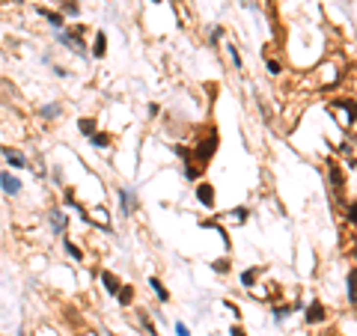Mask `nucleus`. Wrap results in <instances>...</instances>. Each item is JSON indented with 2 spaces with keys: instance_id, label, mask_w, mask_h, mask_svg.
<instances>
[{
  "instance_id": "15",
  "label": "nucleus",
  "mask_w": 357,
  "mask_h": 336,
  "mask_svg": "<svg viewBox=\"0 0 357 336\" xmlns=\"http://www.w3.org/2000/svg\"><path fill=\"white\" fill-rule=\"evenodd\" d=\"M119 202H122V211H125V214H131V211H134V197H128V191H125V188H119Z\"/></svg>"
},
{
  "instance_id": "23",
  "label": "nucleus",
  "mask_w": 357,
  "mask_h": 336,
  "mask_svg": "<svg viewBox=\"0 0 357 336\" xmlns=\"http://www.w3.org/2000/svg\"><path fill=\"white\" fill-rule=\"evenodd\" d=\"M60 113V104H48V107H42V116H57Z\"/></svg>"
},
{
  "instance_id": "17",
  "label": "nucleus",
  "mask_w": 357,
  "mask_h": 336,
  "mask_svg": "<svg viewBox=\"0 0 357 336\" xmlns=\"http://www.w3.org/2000/svg\"><path fill=\"white\" fill-rule=\"evenodd\" d=\"M51 226H54V232L66 229V214L63 211H51Z\"/></svg>"
},
{
  "instance_id": "8",
  "label": "nucleus",
  "mask_w": 357,
  "mask_h": 336,
  "mask_svg": "<svg viewBox=\"0 0 357 336\" xmlns=\"http://www.w3.org/2000/svg\"><path fill=\"white\" fill-rule=\"evenodd\" d=\"M101 286L107 289V294H116L122 283H119V277H116V274H111V271H104V274H101Z\"/></svg>"
},
{
  "instance_id": "20",
  "label": "nucleus",
  "mask_w": 357,
  "mask_h": 336,
  "mask_svg": "<svg viewBox=\"0 0 357 336\" xmlns=\"http://www.w3.org/2000/svg\"><path fill=\"white\" fill-rule=\"evenodd\" d=\"M345 217H348V223H354V226H357V200L345 208Z\"/></svg>"
},
{
  "instance_id": "16",
  "label": "nucleus",
  "mask_w": 357,
  "mask_h": 336,
  "mask_svg": "<svg viewBox=\"0 0 357 336\" xmlns=\"http://www.w3.org/2000/svg\"><path fill=\"white\" fill-rule=\"evenodd\" d=\"M92 54H95V57H104V54H107V39H104V33H98V36H95Z\"/></svg>"
},
{
  "instance_id": "9",
  "label": "nucleus",
  "mask_w": 357,
  "mask_h": 336,
  "mask_svg": "<svg viewBox=\"0 0 357 336\" xmlns=\"http://www.w3.org/2000/svg\"><path fill=\"white\" fill-rule=\"evenodd\" d=\"M3 158L9 161V167H18V170L27 167V158H24L21 152H15V149H3Z\"/></svg>"
},
{
  "instance_id": "2",
  "label": "nucleus",
  "mask_w": 357,
  "mask_h": 336,
  "mask_svg": "<svg viewBox=\"0 0 357 336\" xmlns=\"http://www.w3.org/2000/svg\"><path fill=\"white\" fill-rule=\"evenodd\" d=\"M214 152H218V131L211 128V131H208V137L197 143V161H202V164H205Z\"/></svg>"
},
{
  "instance_id": "4",
  "label": "nucleus",
  "mask_w": 357,
  "mask_h": 336,
  "mask_svg": "<svg viewBox=\"0 0 357 336\" xmlns=\"http://www.w3.org/2000/svg\"><path fill=\"white\" fill-rule=\"evenodd\" d=\"M197 200H200L205 208H211V205H214V188H211L208 181H200V184H197Z\"/></svg>"
},
{
  "instance_id": "11",
  "label": "nucleus",
  "mask_w": 357,
  "mask_h": 336,
  "mask_svg": "<svg viewBox=\"0 0 357 336\" xmlns=\"http://www.w3.org/2000/svg\"><path fill=\"white\" fill-rule=\"evenodd\" d=\"M149 286H152V291H155V294H158V297H161V301H164V304H167V301H170V291H167V289H164V283H161V280H158V277H152V280H149Z\"/></svg>"
},
{
  "instance_id": "30",
  "label": "nucleus",
  "mask_w": 357,
  "mask_h": 336,
  "mask_svg": "<svg viewBox=\"0 0 357 336\" xmlns=\"http://www.w3.org/2000/svg\"><path fill=\"white\" fill-rule=\"evenodd\" d=\"M158 113H161V107H158V104H149V116H152V119H155V116H158Z\"/></svg>"
},
{
  "instance_id": "7",
  "label": "nucleus",
  "mask_w": 357,
  "mask_h": 336,
  "mask_svg": "<svg viewBox=\"0 0 357 336\" xmlns=\"http://www.w3.org/2000/svg\"><path fill=\"white\" fill-rule=\"evenodd\" d=\"M321 318H325V307H321V301H312L307 307V324H318Z\"/></svg>"
},
{
  "instance_id": "27",
  "label": "nucleus",
  "mask_w": 357,
  "mask_h": 336,
  "mask_svg": "<svg viewBox=\"0 0 357 336\" xmlns=\"http://www.w3.org/2000/svg\"><path fill=\"white\" fill-rule=\"evenodd\" d=\"M176 333H178V336H191V333H188V327H185L182 321H178V324H176Z\"/></svg>"
},
{
  "instance_id": "25",
  "label": "nucleus",
  "mask_w": 357,
  "mask_h": 336,
  "mask_svg": "<svg viewBox=\"0 0 357 336\" xmlns=\"http://www.w3.org/2000/svg\"><path fill=\"white\" fill-rule=\"evenodd\" d=\"M226 51H229V57H232V63H235V66L241 68V57H238V51H235L232 45H226Z\"/></svg>"
},
{
  "instance_id": "24",
  "label": "nucleus",
  "mask_w": 357,
  "mask_h": 336,
  "mask_svg": "<svg viewBox=\"0 0 357 336\" xmlns=\"http://www.w3.org/2000/svg\"><path fill=\"white\" fill-rule=\"evenodd\" d=\"M211 268L218 271V274H226V271H229V262H226V259H221V262H214Z\"/></svg>"
},
{
  "instance_id": "10",
  "label": "nucleus",
  "mask_w": 357,
  "mask_h": 336,
  "mask_svg": "<svg viewBox=\"0 0 357 336\" xmlns=\"http://www.w3.org/2000/svg\"><path fill=\"white\" fill-rule=\"evenodd\" d=\"M345 283H348V301H351V304H357V268H351V271H348Z\"/></svg>"
},
{
  "instance_id": "31",
  "label": "nucleus",
  "mask_w": 357,
  "mask_h": 336,
  "mask_svg": "<svg viewBox=\"0 0 357 336\" xmlns=\"http://www.w3.org/2000/svg\"><path fill=\"white\" fill-rule=\"evenodd\" d=\"M229 333H232V336H244V330H241V327H238V324H235V327H232V330H229Z\"/></svg>"
},
{
  "instance_id": "3",
  "label": "nucleus",
  "mask_w": 357,
  "mask_h": 336,
  "mask_svg": "<svg viewBox=\"0 0 357 336\" xmlns=\"http://www.w3.org/2000/svg\"><path fill=\"white\" fill-rule=\"evenodd\" d=\"M331 107H334V110H345V113H348V119H345V122H348V125L357 119V101H354V98H334V101H331Z\"/></svg>"
},
{
  "instance_id": "26",
  "label": "nucleus",
  "mask_w": 357,
  "mask_h": 336,
  "mask_svg": "<svg viewBox=\"0 0 357 336\" xmlns=\"http://www.w3.org/2000/svg\"><path fill=\"white\" fill-rule=\"evenodd\" d=\"M268 71H271V74H280V71H283V66H280L277 60H268Z\"/></svg>"
},
{
  "instance_id": "32",
  "label": "nucleus",
  "mask_w": 357,
  "mask_h": 336,
  "mask_svg": "<svg viewBox=\"0 0 357 336\" xmlns=\"http://www.w3.org/2000/svg\"><path fill=\"white\" fill-rule=\"evenodd\" d=\"M354 259H357V244H354Z\"/></svg>"
},
{
  "instance_id": "29",
  "label": "nucleus",
  "mask_w": 357,
  "mask_h": 336,
  "mask_svg": "<svg viewBox=\"0 0 357 336\" xmlns=\"http://www.w3.org/2000/svg\"><path fill=\"white\" fill-rule=\"evenodd\" d=\"M232 214H235V217H238V220H247V208H235V211H232Z\"/></svg>"
},
{
  "instance_id": "6",
  "label": "nucleus",
  "mask_w": 357,
  "mask_h": 336,
  "mask_svg": "<svg viewBox=\"0 0 357 336\" xmlns=\"http://www.w3.org/2000/svg\"><path fill=\"white\" fill-rule=\"evenodd\" d=\"M0 184H3V191H6L9 197H15V194L21 191V181H18L12 173H0Z\"/></svg>"
},
{
  "instance_id": "18",
  "label": "nucleus",
  "mask_w": 357,
  "mask_h": 336,
  "mask_svg": "<svg viewBox=\"0 0 357 336\" xmlns=\"http://www.w3.org/2000/svg\"><path fill=\"white\" fill-rule=\"evenodd\" d=\"M89 140H92V146H98V149H104V146H111V134H98V131H95V134H92Z\"/></svg>"
},
{
  "instance_id": "13",
  "label": "nucleus",
  "mask_w": 357,
  "mask_h": 336,
  "mask_svg": "<svg viewBox=\"0 0 357 336\" xmlns=\"http://www.w3.org/2000/svg\"><path fill=\"white\" fill-rule=\"evenodd\" d=\"M78 131H81V134H87V137H92V134H95V119H89V116L78 119Z\"/></svg>"
},
{
  "instance_id": "19",
  "label": "nucleus",
  "mask_w": 357,
  "mask_h": 336,
  "mask_svg": "<svg viewBox=\"0 0 357 336\" xmlns=\"http://www.w3.org/2000/svg\"><path fill=\"white\" fill-rule=\"evenodd\" d=\"M253 283H256V271H244V274H241V286H244V289H250Z\"/></svg>"
},
{
  "instance_id": "28",
  "label": "nucleus",
  "mask_w": 357,
  "mask_h": 336,
  "mask_svg": "<svg viewBox=\"0 0 357 336\" xmlns=\"http://www.w3.org/2000/svg\"><path fill=\"white\" fill-rule=\"evenodd\" d=\"M274 315H277V318H283V315H289V307H277V310H274Z\"/></svg>"
},
{
  "instance_id": "21",
  "label": "nucleus",
  "mask_w": 357,
  "mask_h": 336,
  "mask_svg": "<svg viewBox=\"0 0 357 336\" xmlns=\"http://www.w3.org/2000/svg\"><path fill=\"white\" fill-rule=\"evenodd\" d=\"M63 12H66V15H78V3H75V0H66V3H63Z\"/></svg>"
},
{
  "instance_id": "33",
  "label": "nucleus",
  "mask_w": 357,
  "mask_h": 336,
  "mask_svg": "<svg viewBox=\"0 0 357 336\" xmlns=\"http://www.w3.org/2000/svg\"><path fill=\"white\" fill-rule=\"evenodd\" d=\"M152 3H161V0H152Z\"/></svg>"
},
{
  "instance_id": "14",
  "label": "nucleus",
  "mask_w": 357,
  "mask_h": 336,
  "mask_svg": "<svg viewBox=\"0 0 357 336\" xmlns=\"http://www.w3.org/2000/svg\"><path fill=\"white\" fill-rule=\"evenodd\" d=\"M116 297H119V304H122V307H128V304L134 301V289H131V286H119Z\"/></svg>"
},
{
  "instance_id": "5",
  "label": "nucleus",
  "mask_w": 357,
  "mask_h": 336,
  "mask_svg": "<svg viewBox=\"0 0 357 336\" xmlns=\"http://www.w3.org/2000/svg\"><path fill=\"white\" fill-rule=\"evenodd\" d=\"M328 176H331V184H334V194L339 197V194H342V167L331 161V164H328Z\"/></svg>"
},
{
  "instance_id": "22",
  "label": "nucleus",
  "mask_w": 357,
  "mask_h": 336,
  "mask_svg": "<svg viewBox=\"0 0 357 336\" xmlns=\"http://www.w3.org/2000/svg\"><path fill=\"white\" fill-rule=\"evenodd\" d=\"M66 250H68V256H71V259H84V253H81L75 244H71V241H66Z\"/></svg>"
},
{
  "instance_id": "12",
  "label": "nucleus",
  "mask_w": 357,
  "mask_h": 336,
  "mask_svg": "<svg viewBox=\"0 0 357 336\" xmlns=\"http://www.w3.org/2000/svg\"><path fill=\"white\" fill-rule=\"evenodd\" d=\"M36 12H39L42 18H48V21H51L54 27H63V12H51V9H42V6L36 9Z\"/></svg>"
},
{
  "instance_id": "1",
  "label": "nucleus",
  "mask_w": 357,
  "mask_h": 336,
  "mask_svg": "<svg viewBox=\"0 0 357 336\" xmlns=\"http://www.w3.org/2000/svg\"><path fill=\"white\" fill-rule=\"evenodd\" d=\"M81 36H84V24H78L75 30H60V42L68 45L75 54H84V42H81Z\"/></svg>"
}]
</instances>
